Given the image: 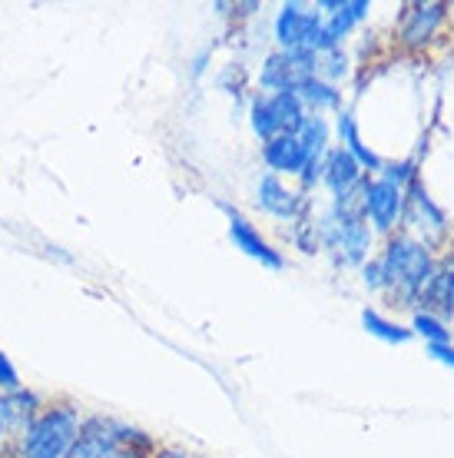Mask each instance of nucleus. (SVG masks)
Segmentation results:
<instances>
[{
  "instance_id": "f257e3e1",
  "label": "nucleus",
  "mask_w": 454,
  "mask_h": 458,
  "mask_svg": "<svg viewBox=\"0 0 454 458\" xmlns=\"http://www.w3.org/2000/svg\"><path fill=\"white\" fill-rule=\"evenodd\" d=\"M83 412L73 402H54L44 405L37 415L13 432L11 458H67L77 445Z\"/></svg>"
},
{
  "instance_id": "f03ea898",
  "label": "nucleus",
  "mask_w": 454,
  "mask_h": 458,
  "mask_svg": "<svg viewBox=\"0 0 454 458\" xmlns=\"http://www.w3.org/2000/svg\"><path fill=\"white\" fill-rule=\"evenodd\" d=\"M382 276H385V289L401 302V306H415L425 299V289L432 283L434 263L428 246L411 236H391L385 252L378 256Z\"/></svg>"
},
{
  "instance_id": "7ed1b4c3",
  "label": "nucleus",
  "mask_w": 454,
  "mask_h": 458,
  "mask_svg": "<svg viewBox=\"0 0 454 458\" xmlns=\"http://www.w3.org/2000/svg\"><path fill=\"white\" fill-rule=\"evenodd\" d=\"M156 452V442L133 425L114 422V419H83L77 445L67 458H149Z\"/></svg>"
},
{
  "instance_id": "20e7f679",
  "label": "nucleus",
  "mask_w": 454,
  "mask_h": 458,
  "mask_svg": "<svg viewBox=\"0 0 454 458\" xmlns=\"http://www.w3.org/2000/svg\"><path fill=\"white\" fill-rule=\"evenodd\" d=\"M318 226V246L335 256L341 266H365L368 246H372V233L365 226L362 196L352 203H332V209L315 223Z\"/></svg>"
},
{
  "instance_id": "39448f33",
  "label": "nucleus",
  "mask_w": 454,
  "mask_h": 458,
  "mask_svg": "<svg viewBox=\"0 0 454 458\" xmlns=\"http://www.w3.org/2000/svg\"><path fill=\"white\" fill-rule=\"evenodd\" d=\"M306 120L308 110L302 106L296 93H259V97H252L249 126L262 143L285 137V133H298V126Z\"/></svg>"
},
{
  "instance_id": "423d86ee",
  "label": "nucleus",
  "mask_w": 454,
  "mask_h": 458,
  "mask_svg": "<svg viewBox=\"0 0 454 458\" xmlns=\"http://www.w3.org/2000/svg\"><path fill=\"white\" fill-rule=\"evenodd\" d=\"M275 40H279V50H306V54H329L332 50L322 13L308 11L302 4H285L279 11V17H275Z\"/></svg>"
},
{
  "instance_id": "0eeeda50",
  "label": "nucleus",
  "mask_w": 454,
  "mask_h": 458,
  "mask_svg": "<svg viewBox=\"0 0 454 458\" xmlns=\"http://www.w3.org/2000/svg\"><path fill=\"white\" fill-rule=\"evenodd\" d=\"M312 77H318V54L306 50H275L259 70L262 90L269 93H298V87Z\"/></svg>"
},
{
  "instance_id": "6e6552de",
  "label": "nucleus",
  "mask_w": 454,
  "mask_h": 458,
  "mask_svg": "<svg viewBox=\"0 0 454 458\" xmlns=\"http://www.w3.org/2000/svg\"><path fill=\"white\" fill-rule=\"evenodd\" d=\"M401 209H405V190L388 180H365L362 186V213L372 219L375 233H391L401 223Z\"/></svg>"
},
{
  "instance_id": "1a4fd4ad",
  "label": "nucleus",
  "mask_w": 454,
  "mask_h": 458,
  "mask_svg": "<svg viewBox=\"0 0 454 458\" xmlns=\"http://www.w3.org/2000/svg\"><path fill=\"white\" fill-rule=\"evenodd\" d=\"M322 183L332 190L335 203H352L362 196L365 170L345 147H332L325 153V163H322Z\"/></svg>"
},
{
  "instance_id": "9d476101",
  "label": "nucleus",
  "mask_w": 454,
  "mask_h": 458,
  "mask_svg": "<svg viewBox=\"0 0 454 458\" xmlns=\"http://www.w3.org/2000/svg\"><path fill=\"white\" fill-rule=\"evenodd\" d=\"M256 203H259V209H265L269 216L292 219V223H298L308 209L306 190H289L275 173H262L259 176V183H256Z\"/></svg>"
},
{
  "instance_id": "9b49d317",
  "label": "nucleus",
  "mask_w": 454,
  "mask_h": 458,
  "mask_svg": "<svg viewBox=\"0 0 454 458\" xmlns=\"http://www.w3.org/2000/svg\"><path fill=\"white\" fill-rule=\"evenodd\" d=\"M401 219L408 223L415 233H421V240L425 246H434L438 240H444V233H448V219L438 207H434L428 193H425V186L415 180L408 186V196H405V209H401Z\"/></svg>"
},
{
  "instance_id": "f8f14e48",
  "label": "nucleus",
  "mask_w": 454,
  "mask_h": 458,
  "mask_svg": "<svg viewBox=\"0 0 454 458\" xmlns=\"http://www.w3.org/2000/svg\"><path fill=\"white\" fill-rule=\"evenodd\" d=\"M226 213H229V236H232V242H236L239 250L246 252V256H252V259H259L265 269H285L282 252L275 250L273 242L265 240L249 219L242 216V213H236V209H226Z\"/></svg>"
},
{
  "instance_id": "ddd939ff",
  "label": "nucleus",
  "mask_w": 454,
  "mask_h": 458,
  "mask_svg": "<svg viewBox=\"0 0 454 458\" xmlns=\"http://www.w3.org/2000/svg\"><path fill=\"white\" fill-rule=\"evenodd\" d=\"M444 13H448L444 4H415L401 23V44L408 50H421L425 44H432L441 30Z\"/></svg>"
},
{
  "instance_id": "4468645a",
  "label": "nucleus",
  "mask_w": 454,
  "mask_h": 458,
  "mask_svg": "<svg viewBox=\"0 0 454 458\" xmlns=\"http://www.w3.org/2000/svg\"><path fill=\"white\" fill-rule=\"evenodd\" d=\"M368 0H322L318 11H322V21H325V37H329V47H341V40L352 34V27L368 13Z\"/></svg>"
},
{
  "instance_id": "2eb2a0df",
  "label": "nucleus",
  "mask_w": 454,
  "mask_h": 458,
  "mask_svg": "<svg viewBox=\"0 0 454 458\" xmlns=\"http://www.w3.org/2000/svg\"><path fill=\"white\" fill-rule=\"evenodd\" d=\"M262 160L275 176H302V170L308 166V153L296 133H285L262 143Z\"/></svg>"
},
{
  "instance_id": "dca6fc26",
  "label": "nucleus",
  "mask_w": 454,
  "mask_h": 458,
  "mask_svg": "<svg viewBox=\"0 0 454 458\" xmlns=\"http://www.w3.org/2000/svg\"><path fill=\"white\" fill-rule=\"evenodd\" d=\"M44 409V402L37 392L17 389V392H0V442L11 438L30 415Z\"/></svg>"
},
{
  "instance_id": "f3484780",
  "label": "nucleus",
  "mask_w": 454,
  "mask_h": 458,
  "mask_svg": "<svg viewBox=\"0 0 454 458\" xmlns=\"http://www.w3.org/2000/svg\"><path fill=\"white\" fill-rule=\"evenodd\" d=\"M339 133H341V143H345V149H349L355 160H358V166H362V170L382 173V166H385V163L378 160L375 153L362 143V137H358V126H355V116L349 114V110H341V114H339Z\"/></svg>"
},
{
  "instance_id": "a211bd4d",
  "label": "nucleus",
  "mask_w": 454,
  "mask_h": 458,
  "mask_svg": "<svg viewBox=\"0 0 454 458\" xmlns=\"http://www.w3.org/2000/svg\"><path fill=\"white\" fill-rule=\"evenodd\" d=\"M306 110H315V116H322L325 110H335L341 104V90H335V83L322 81V77H312L298 87L296 93Z\"/></svg>"
},
{
  "instance_id": "6ab92c4d",
  "label": "nucleus",
  "mask_w": 454,
  "mask_h": 458,
  "mask_svg": "<svg viewBox=\"0 0 454 458\" xmlns=\"http://www.w3.org/2000/svg\"><path fill=\"white\" fill-rule=\"evenodd\" d=\"M298 140L308 153V163H325V153H329V123L322 116H308L306 123L298 126Z\"/></svg>"
},
{
  "instance_id": "aec40b11",
  "label": "nucleus",
  "mask_w": 454,
  "mask_h": 458,
  "mask_svg": "<svg viewBox=\"0 0 454 458\" xmlns=\"http://www.w3.org/2000/svg\"><path fill=\"white\" fill-rule=\"evenodd\" d=\"M362 326L368 329L372 335H378V339H385V343H408L411 339V329H401V326H395V322L382 319L378 312L365 310L362 312Z\"/></svg>"
},
{
  "instance_id": "412c9836",
  "label": "nucleus",
  "mask_w": 454,
  "mask_h": 458,
  "mask_svg": "<svg viewBox=\"0 0 454 458\" xmlns=\"http://www.w3.org/2000/svg\"><path fill=\"white\" fill-rule=\"evenodd\" d=\"M415 333L425 335L432 345H448V339H451V329H444L441 322L428 312H415Z\"/></svg>"
},
{
  "instance_id": "4be33fe9",
  "label": "nucleus",
  "mask_w": 454,
  "mask_h": 458,
  "mask_svg": "<svg viewBox=\"0 0 454 458\" xmlns=\"http://www.w3.org/2000/svg\"><path fill=\"white\" fill-rule=\"evenodd\" d=\"M318 77L322 81H339L345 77V54L341 50H329V54H318Z\"/></svg>"
},
{
  "instance_id": "5701e85b",
  "label": "nucleus",
  "mask_w": 454,
  "mask_h": 458,
  "mask_svg": "<svg viewBox=\"0 0 454 458\" xmlns=\"http://www.w3.org/2000/svg\"><path fill=\"white\" fill-rule=\"evenodd\" d=\"M382 180L405 190V183L411 186L418 180V176H415V163H385V166H382Z\"/></svg>"
},
{
  "instance_id": "b1692460",
  "label": "nucleus",
  "mask_w": 454,
  "mask_h": 458,
  "mask_svg": "<svg viewBox=\"0 0 454 458\" xmlns=\"http://www.w3.org/2000/svg\"><path fill=\"white\" fill-rule=\"evenodd\" d=\"M17 389H23L21 372L11 362V355L0 352V392H17Z\"/></svg>"
},
{
  "instance_id": "393cba45",
  "label": "nucleus",
  "mask_w": 454,
  "mask_h": 458,
  "mask_svg": "<svg viewBox=\"0 0 454 458\" xmlns=\"http://www.w3.org/2000/svg\"><path fill=\"white\" fill-rule=\"evenodd\" d=\"M362 279L368 289H385V276H382V263L372 259V263L362 266Z\"/></svg>"
},
{
  "instance_id": "a878e982",
  "label": "nucleus",
  "mask_w": 454,
  "mask_h": 458,
  "mask_svg": "<svg viewBox=\"0 0 454 458\" xmlns=\"http://www.w3.org/2000/svg\"><path fill=\"white\" fill-rule=\"evenodd\" d=\"M428 352H432L438 362H444V366H454V349H451V345H428Z\"/></svg>"
}]
</instances>
